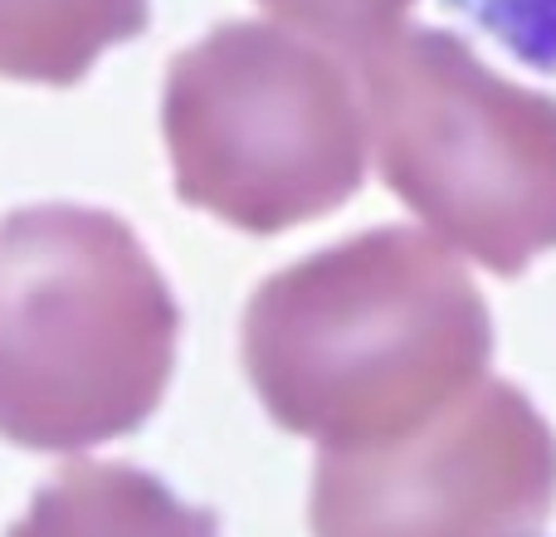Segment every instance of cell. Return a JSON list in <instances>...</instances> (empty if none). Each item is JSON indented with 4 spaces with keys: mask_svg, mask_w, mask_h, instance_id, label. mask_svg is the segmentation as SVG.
<instances>
[{
    "mask_svg": "<svg viewBox=\"0 0 556 537\" xmlns=\"http://www.w3.org/2000/svg\"><path fill=\"white\" fill-rule=\"evenodd\" d=\"M362 84L381 182L440 240L503 278L556 250V98L430 25L362 54Z\"/></svg>",
    "mask_w": 556,
    "mask_h": 537,
    "instance_id": "4",
    "label": "cell"
},
{
    "mask_svg": "<svg viewBox=\"0 0 556 537\" xmlns=\"http://www.w3.org/2000/svg\"><path fill=\"white\" fill-rule=\"evenodd\" d=\"M5 537H220L211 509H191L137 464L74 460L29 499Z\"/></svg>",
    "mask_w": 556,
    "mask_h": 537,
    "instance_id": "6",
    "label": "cell"
},
{
    "mask_svg": "<svg viewBox=\"0 0 556 537\" xmlns=\"http://www.w3.org/2000/svg\"><path fill=\"white\" fill-rule=\"evenodd\" d=\"M240 352L278 430L366 450L420 430L483 382L493 317L444 245L371 225L264 278Z\"/></svg>",
    "mask_w": 556,
    "mask_h": 537,
    "instance_id": "1",
    "label": "cell"
},
{
    "mask_svg": "<svg viewBox=\"0 0 556 537\" xmlns=\"http://www.w3.org/2000/svg\"><path fill=\"white\" fill-rule=\"evenodd\" d=\"M162 133L181 205L244 235L323 221L366 182L352 74L274 20H225L172 59Z\"/></svg>",
    "mask_w": 556,
    "mask_h": 537,
    "instance_id": "3",
    "label": "cell"
},
{
    "mask_svg": "<svg viewBox=\"0 0 556 537\" xmlns=\"http://www.w3.org/2000/svg\"><path fill=\"white\" fill-rule=\"evenodd\" d=\"M556 435L532 396L483 376L420 430L313 464V537H542Z\"/></svg>",
    "mask_w": 556,
    "mask_h": 537,
    "instance_id": "5",
    "label": "cell"
},
{
    "mask_svg": "<svg viewBox=\"0 0 556 537\" xmlns=\"http://www.w3.org/2000/svg\"><path fill=\"white\" fill-rule=\"evenodd\" d=\"M260 5L283 25H298L362 59L401 35L420 0H260Z\"/></svg>",
    "mask_w": 556,
    "mask_h": 537,
    "instance_id": "8",
    "label": "cell"
},
{
    "mask_svg": "<svg viewBox=\"0 0 556 537\" xmlns=\"http://www.w3.org/2000/svg\"><path fill=\"white\" fill-rule=\"evenodd\" d=\"M147 20L152 0H0V78L74 88Z\"/></svg>",
    "mask_w": 556,
    "mask_h": 537,
    "instance_id": "7",
    "label": "cell"
},
{
    "mask_svg": "<svg viewBox=\"0 0 556 537\" xmlns=\"http://www.w3.org/2000/svg\"><path fill=\"white\" fill-rule=\"evenodd\" d=\"M181 303L132 225L93 205H20L0 221V435L84 454L156 415Z\"/></svg>",
    "mask_w": 556,
    "mask_h": 537,
    "instance_id": "2",
    "label": "cell"
}]
</instances>
